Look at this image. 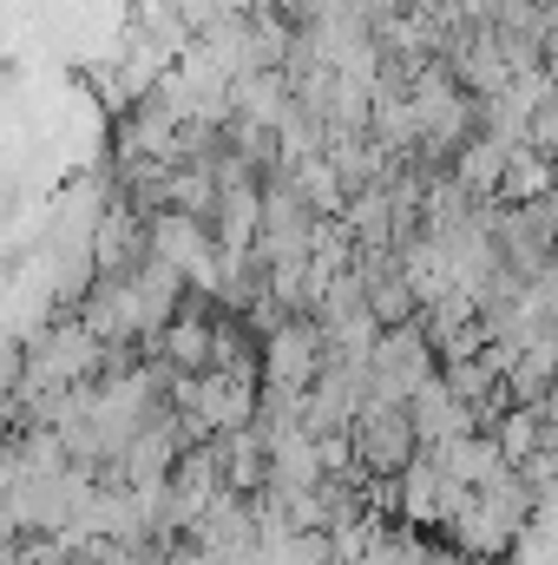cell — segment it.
I'll return each mask as SVG.
<instances>
[{
	"label": "cell",
	"mask_w": 558,
	"mask_h": 565,
	"mask_svg": "<svg viewBox=\"0 0 558 565\" xmlns=\"http://www.w3.org/2000/svg\"><path fill=\"white\" fill-rule=\"evenodd\" d=\"M144 257H151V264H164L171 277H184L191 296H211L217 277H224V250H217L211 224L178 217V211H158V217L144 224Z\"/></svg>",
	"instance_id": "obj_1"
},
{
	"label": "cell",
	"mask_w": 558,
	"mask_h": 565,
	"mask_svg": "<svg viewBox=\"0 0 558 565\" xmlns=\"http://www.w3.org/2000/svg\"><path fill=\"white\" fill-rule=\"evenodd\" d=\"M348 454H355V473H362L368 487L401 480L420 460V434H415V422H408V408L368 402V408L355 415V427H348Z\"/></svg>",
	"instance_id": "obj_2"
},
{
	"label": "cell",
	"mask_w": 558,
	"mask_h": 565,
	"mask_svg": "<svg viewBox=\"0 0 558 565\" xmlns=\"http://www.w3.org/2000/svg\"><path fill=\"white\" fill-rule=\"evenodd\" d=\"M433 375H440V355H433V342L420 335V322L375 335V349H368V402L408 408Z\"/></svg>",
	"instance_id": "obj_3"
},
{
	"label": "cell",
	"mask_w": 558,
	"mask_h": 565,
	"mask_svg": "<svg viewBox=\"0 0 558 565\" xmlns=\"http://www.w3.org/2000/svg\"><path fill=\"white\" fill-rule=\"evenodd\" d=\"M144 355L164 369V382H204L217 369V309H211V296H184V309L158 329V342Z\"/></svg>",
	"instance_id": "obj_4"
},
{
	"label": "cell",
	"mask_w": 558,
	"mask_h": 565,
	"mask_svg": "<svg viewBox=\"0 0 558 565\" xmlns=\"http://www.w3.org/2000/svg\"><path fill=\"white\" fill-rule=\"evenodd\" d=\"M322 369H329V342H322L315 316L277 322V329L264 335V369H257L264 388H277V395H309Z\"/></svg>",
	"instance_id": "obj_5"
},
{
	"label": "cell",
	"mask_w": 558,
	"mask_h": 565,
	"mask_svg": "<svg viewBox=\"0 0 558 565\" xmlns=\"http://www.w3.org/2000/svg\"><path fill=\"white\" fill-rule=\"evenodd\" d=\"M440 66H447V73H453V86H460V93H473V99H493V93H506V86H513L506 46H500V33H493V26H460V33L447 40ZM533 79H539V73H533Z\"/></svg>",
	"instance_id": "obj_6"
},
{
	"label": "cell",
	"mask_w": 558,
	"mask_h": 565,
	"mask_svg": "<svg viewBox=\"0 0 558 565\" xmlns=\"http://www.w3.org/2000/svg\"><path fill=\"white\" fill-rule=\"evenodd\" d=\"M191 440H184V427L171 422V415H158L151 427H139L132 440H126V454L112 460V487H126V493H151V487H164L171 480V467H178V454H184Z\"/></svg>",
	"instance_id": "obj_7"
},
{
	"label": "cell",
	"mask_w": 558,
	"mask_h": 565,
	"mask_svg": "<svg viewBox=\"0 0 558 565\" xmlns=\"http://www.w3.org/2000/svg\"><path fill=\"white\" fill-rule=\"evenodd\" d=\"M355 277H362V302H368V316H375V329H408L420 322V296L408 270L395 264V250H382V257H362L355 250Z\"/></svg>",
	"instance_id": "obj_8"
},
{
	"label": "cell",
	"mask_w": 558,
	"mask_h": 565,
	"mask_svg": "<svg viewBox=\"0 0 558 565\" xmlns=\"http://www.w3.org/2000/svg\"><path fill=\"white\" fill-rule=\"evenodd\" d=\"M408 422H415V434H420V454H433V447H447V440H460V434H486L480 415H473V408L440 382V375H433L415 402H408Z\"/></svg>",
	"instance_id": "obj_9"
},
{
	"label": "cell",
	"mask_w": 558,
	"mask_h": 565,
	"mask_svg": "<svg viewBox=\"0 0 558 565\" xmlns=\"http://www.w3.org/2000/svg\"><path fill=\"white\" fill-rule=\"evenodd\" d=\"M139 264H144V217L112 198L106 217H99V231H93V277H106V282L132 277Z\"/></svg>",
	"instance_id": "obj_10"
},
{
	"label": "cell",
	"mask_w": 558,
	"mask_h": 565,
	"mask_svg": "<svg viewBox=\"0 0 558 565\" xmlns=\"http://www.w3.org/2000/svg\"><path fill=\"white\" fill-rule=\"evenodd\" d=\"M264 231V184L244 178V184H217V211H211V237L224 257H244Z\"/></svg>",
	"instance_id": "obj_11"
},
{
	"label": "cell",
	"mask_w": 558,
	"mask_h": 565,
	"mask_svg": "<svg viewBox=\"0 0 558 565\" xmlns=\"http://www.w3.org/2000/svg\"><path fill=\"white\" fill-rule=\"evenodd\" d=\"M217 467H224V493L230 500H264L270 487V440L257 427H237L217 440Z\"/></svg>",
	"instance_id": "obj_12"
},
{
	"label": "cell",
	"mask_w": 558,
	"mask_h": 565,
	"mask_svg": "<svg viewBox=\"0 0 558 565\" xmlns=\"http://www.w3.org/2000/svg\"><path fill=\"white\" fill-rule=\"evenodd\" d=\"M460 493H473V487H493L500 473H506V460H500V447H493V434H460V440H447V447H433L427 454Z\"/></svg>",
	"instance_id": "obj_13"
},
{
	"label": "cell",
	"mask_w": 558,
	"mask_h": 565,
	"mask_svg": "<svg viewBox=\"0 0 558 565\" xmlns=\"http://www.w3.org/2000/svg\"><path fill=\"white\" fill-rule=\"evenodd\" d=\"M322 158H329V171L342 178L348 198H355V191H375V184L388 178V151L368 139V132H329V139H322Z\"/></svg>",
	"instance_id": "obj_14"
},
{
	"label": "cell",
	"mask_w": 558,
	"mask_h": 565,
	"mask_svg": "<svg viewBox=\"0 0 558 565\" xmlns=\"http://www.w3.org/2000/svg\"><path fill=\"white\" fill-rule=\"evenodd\" d=\"M506 158H513V145L486 139V132H473V139L453 151V164H447V178L473 198V204H493V191H500V178H506Z\"/></svg>",
	"instance_id": "obj_15"
},
{
	"label": "cell",
	"mask_w": 558,
	"mask_h": 565,
	"mask_svg": "<svg viewBox=\"0 0 558 565\" xmlns=\"http://www.w3.org/2000/svg\"><path fill=\"white\" fill-rule=\"evenodd\" d=\"M558 191V164H546L539 151H526V145H513V158H506V178H500V191H493V204H533V198H552Z\"/></svg>",
	"instance_id": "obj_16"
},
{
	"label": "cell",
	"mask_w": 558,
	"mask_h": 565,
	"mask_svg": "<svg viewBox=\"0 0 558 565\" xmlns=\"http://www.w3.org/2000/svg\"><path fill=\"white\" fill-rule=\"evenodd\" d=\"M164 211L211 224V211H217V178H211V164H171V184H164Z\"/></svg>",
	"instance_id": "obj_17"
},
{
	"label": "cell",
	"mask_w": 558,
	"mask_h": 565,
	"mask_svg": "<svg viewBox=\"0 0 558 565\" xmlns=\"http://www.w3.org/2000/svg\"><path fill=\"white\" fill-rule=\"evenodd\" d=\"M519 145H526V151H539L546 164H558V99H552V93L533 106V119H526V139H519Z\"/></svg>",
	"instance_id": "obj_18"
},
{
	"label": "cell",
	"mask_w": 558,
	"mask_h": 565,
	"mask_svg": "<svg viewBox=\"0 0 558 565\" xmlns=\"http://www.w3.org/2000/svg\"><path fill=\"white\" fill-rule=\"evenodd\" d=\"M493 13H500V0H460V20L466 26H493Z\"/></svg>",
	"instance_id": "obj_19"
}]
</instances>
